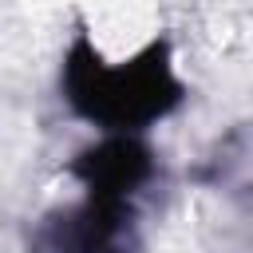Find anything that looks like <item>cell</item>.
<instances>
[{
	"label": "cell",
	"mask_w": 253,
	"mask_h": 253,
	"mask_svg": "<svg viewBox=\"0 0 253 253\" xmlns=\"http://www.w3.org/2000/svg\"><path fill=\"white\" fill-rule=\"evenodd\" d=\"M63 99L87 123L111 134H134L182 103V83L166 40L146 43L123 63H107L87 36H75L63 59Z\"/></svg>",
	"instance_id": "obj_1"
},
{
	"label": "cell",
	"mask_w": 253,
	"mask_h": 253,
	"mask_svg": "<svg viewBox=\"0 0 253 253\" xmlns=\"http://www.w3.org/2000/svg\"><path fill=\"white\" fill-rule=\"evenodd\" d=\"M40 253H138L130 202L83 198L79 206L51 213L36 233Z\"/></svg>",
	"instance_id": "obj_2"
},
{
	"label": "cell",
	"mask_w": 253,
	"mask_h": 253,
	"mask_svg": "<svg viewBox=\"0 0 253 253\" xmlns=\"http://www.w3.org/2000/svg\"><path fill=\"white\" fill-rule=\"evenodd\" d=\"M71 174L83 182L87 198L99 202H130L154 178V154L134 134H107L103 142L75 154Z\"/></svg>",
	"instance_id": "obj_3"
}]
</instances>
